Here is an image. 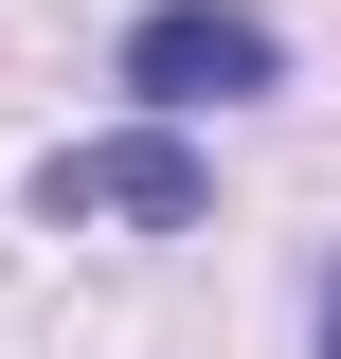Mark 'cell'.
<instances>
[{"instance_id":"1","label":"cell","mask_w":341,"mask_h":359,"mask_svg":"<svg viewBox=\"0 0 341 359\" xmlns=\"http://www.w3.org/2000/svg\"><path fill=\"white\" fill-rule=\"evenodd\" d=\"M108 72L144 90V126H198V108H252V90H288V18H269V0H144Z\"/></svg>"},{"instance_id":"2","label":"cell","mask_w":341,"mask_h":359,"mask_svg":"<svg viewBox=\"0 0 341 359\" xmlns=\"http://www.w3.org/2000/svg\"><path fill=\"white\" fill-rule=\"evenodd\" d=\"M198 198L215 180H198L180 126H108V144H54L36 162V216L54 233H198Z\"/></svg>"},{"instance_id":"3","label":"cell","mask_w":341,"mask_h":359,"mask_svg":"<svg viewBox=\"0 0 341 359\" xmlns=\"http://www.w3.org/2000/svg\"><path fill=\"white\" fill-rule=\"evenodd\" d=\"M323 359H341V252H323Z\"/></svg>"}]
</instances>
